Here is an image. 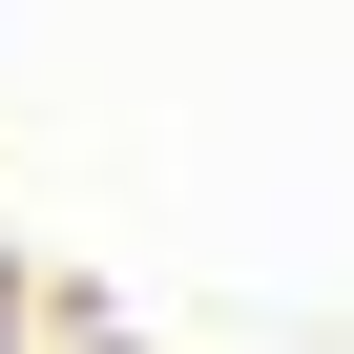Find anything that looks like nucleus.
<instances>
[{"mask_svg": "<svg viewBox=\"0 0 354 354\" xmlns=\"http://www.w3.org/2000/svg\"><path fill=\"white\" fill-rule=\"evenodd\" d=\"M0 333H21V292H0Z\"/></svg>", "mask_w": 354, "mask_h": 354, "instance_id": "1", "label": "nucleus"}]
</instances>
